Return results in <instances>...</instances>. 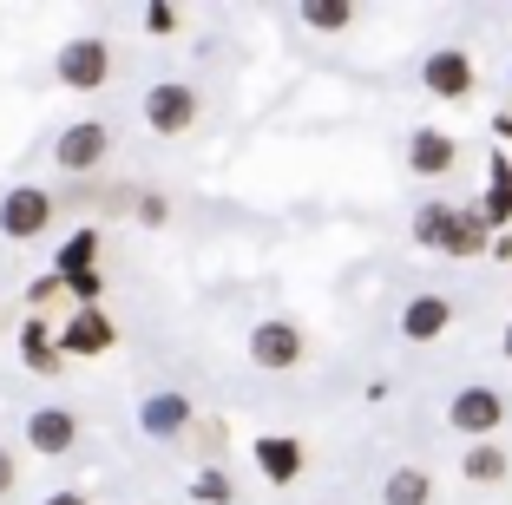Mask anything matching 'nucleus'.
I'll list each match as a JSON object with an SVG mask.
<instances>
[{"instance_id": "obj_1", "label": "nucleus", "mask_w": 512, "mask_h": 505, "mask_svg": "<svg viewBox=\"0 0 512 505\" xmlns=\"http://www.w3.org/2000/svg\"><path fill=\"white\" fill-rule=\"evenodd\" d=\"M506 414H512V407H506V394H499V387H486V381L460 387V394L447 401V427H453V433H467L473 446H480V440H493V433L506 427Z\"/></svg>"}, {"instance_id": "obj_2", "label": "nucleus", "mask_w": 512, "mask_h": 505, "mask_svg": "<svg viewBox=\"0 0 512 505\" xmlns=\"http://www.w3.org/2000/svg\"><path fill=\"white\" fill-rule=\"evenodd\" d=\"M53 73H60V86H73V92H99L112 79V46L99 40V33H79V40L60 46Z\"/></svg>"}, {"instance_id": "obj_3", "label": "nucleus", "mask_w": 512, "mask_h": 505, "mask_svg": "<svg viewBox=\"0 0 512 505\" xmlns=\"http://www.w3.org/2000/svg\"><path fill=\"white\" fill-rule=\"evenodd\" d=\"M145 125L158 138H184L197 125V86L191 79H158V86L145 92Z\"/></svg>"}, {"instance_id": "obj_4", "label": "nucleus", "mask_w": 512, "mask_h": 505, "mask_svg": "<svg viewBox=\"0 0 512 505\" xmlns=\"http://www.w3.org/2000/svg\"><path fill=\"white\" fill-rule=\"evenodd\" d=\"M53 230V197L40 191V184H14V191L0 197V237L14 243H33Z\"/></svg>"}, {"instance_id": "obj_5", "label": "nucleus", "mask_w": 512, "mask_h": 505, "mask_svg": "<svg viewBox=\"0 0 512 505\" xmlns=\"http://www.w3.org/2000/svg\"><path fill=\"white\" fill-rule=\"evenodd\" d=\"M106 151H112V132L99 119H79V125H66V132H60L53 164H60L66 178H86V171H99V164H106Z\"/></svg>"}, {"instance_id": "obj_6", "label": "nucleus", "mask_w": 512, "mask_h": 505, "mask_svg": "<svg viewBox=\"0 0 512 505\" xmlns=\"http://www.w3.org/2000/svg\"><path fill=\"white\" fill-rule=\"evenodd\" d=\"M250 361L263 374H289V368H302V328L296 322H256L250 328Z\"/></svg>"}, {"instance_id": "obj_7", "label": "nucleus", "mask_w": 512, "mask_h": 505, "mask_svg": "<svg viewBox=\"0 0 512 505\" xmlns=\"http://www.w3.org/2000/svg\"><path fill=\"white\" fill-rule=\"evenodd\" d=\"M421 86L434 99H473V53L467 46H434L421 60Z\"/></svg>"}, {"instance_id": "obj_8", "label": "nucleus", "mask_w": 512, "mask_h": 505, "mask_svg": "<svg viewBox=\"0 0 512 505\" xmlns=\"http://www.w3.org/2000/svg\"><path fill=\"white\" fill-rule=\"evenodd\" d=\"M73 440H79V414H66L60 401H46V407H33V414H27V446L40 453V460L73 453Z\"/></svg>"}, {"instance_id": "obj_9", "label": "nucleus", "mask_w": 512, "mask_h": 505, "mask_svg": "<svg viewBox=\"0 0 512 505\" xmlns=\"http://www.w3.org/2000/svg\"><path fill=\"white\" fill-rule=\"evenodd\" d=\"M453 164H460V138L453 132H440V125L407 132V171H414V178H447Z\"/></svg>"}, {"instance_id": "obj_10", "label": "nucleus", "mask_w": 512, "mask_h": 505, "mask_svg": "<svg viewBox=\"0 0 512 505\" xmlns=\"http://www.w3.org/2000/svg\"><path fill=\"white\" fill-rule=\"evenodd\" d=\"M112 342H119V328H112L106 309H73V315H66V328H60L66 355H106Z\"/></svg>"}, {"instance_id": "obj_11", "label": "nucleus", "mask_w": 512, "mask_h": 505, "mask_svg": "<svg viewBox=\"0 0 512 505\" xmlns=\"http://www.w3.org/2000/svg\"><path fill=\"white\" fill-rule=\"evenodd\" d=\"M256 473L270 479V486H296L302 479V440H289V433H263V440L250 446Z\"/></svg>"}, {"instance_id": "obj_12", "label": "nucleus", "mask_w": 512, "mask_h": 505, "mask_svg": "<svg viewBox=\"0 0 512 505\" xmlns=\"http://www.w3.org/2000/svg\"><path fill=\"white\" fill-rule=\"evenodd\" d=\"M138 427H145L151 440H178V433L191 427V401H184V394H171V387H158V394H145V401H138Z\"/></svg>"}, {"instance_id": "obj_13", "label": "nucleus", "mask_w": 512, "mask_h": 505, "mask_svg": "<svg viewBox=\"0 0 512 505\" xmlns=\"http://www.w3.org/2000/svg\"><path fill=\"white\" fill-rule=\"evenodd\" d=\"M447 322H453V302L447 296H407V309H401V342H440L447 335Z\"/></svg>"}, {"instance_id": "obj_14", "label": "nucleus", "mask_w": 512, "mask_h": 505, "mask_svg": "<svg viewBox=\"0 0 512 505\" xmlns=\"http://www.w3.org/2000/svg\"><path fill=\"white\" fill-rule=\"evenodd\" d=\"M20 361H27L33 374H60L66 368V348H60V335L40 322V315H27L20 322Z\"/></svg>"}, {"instance_id": "obj_15", "label": "nucleus", "mask_w": 512, "mask_h": 505, "mask_svg": "<svg viewBox=\"0 0 512 505\" xmlns=\"http://www.w3.org/2000/svg\"><path fill=\"white\" fill-rule=\"evenodd\" d=\"M440 256H493V230H486V217H480V210H453Z\"/></svg>"}, {"instance_id": "obj_16", "label": "nucleus", "mask_w": 512, "mask_h": 505, "mask_svg": "<svg viewBox=\"0 0 512 505\" xmlns=\"http://www.w3.org/2000/svg\"><path fill=\"white\" fill-rule=\"evenodd\" d=\"M506 473H512V453H506V446H493V440H480V446L460 453V479H473V486H499Z\"/></svg>"}, {"instance_id": "obj_17", "label": "nucleus", "mask_w": 512, "mask_h": 505, "mask_svg": "<svg viewBox=\"0 0 512 505\" xmlns=\"http://www.w3.org/2000/svg\"><path fill=\"white\" fill-rule=\"evenodd\" d=\"M86 269H99V230H73V237L60 243V256H53V276H60V283H73Z\"/></svg>"}, {"instance_id": "obj_18", "label": "nucleus", "mask_w": 512, "mask_h": 505, "mask_svg": "<svg viewBox=\"0 0 512 505\" xmlns=\"http://www.w3.org/2000/svg\"><path fill=\"white\" fill-rule=\"evenodd\" d=\"M427 499H434L427 466H394V473L381 479V505H427Z\"/></svg>"}, {"instance_id": "obj_19", "label": "nucleus", "mask_w": 512, "mask_h": 505, "mask_svg": "<svg viewBox=\"0 0 512 505\" xmlns=\"http://www.w3.org/2000/svg\"><path fill=\"white\" fill-rule=\"evenodd\" d=\"M453 210H460V204H440V197H434V204H421V210H414V243H421V250H440V243H447V223H453Z\"/></svg>"}, {"instance_id": "obj_20", "label": "nucleus", "mask_w": 512, "mask_h": 505, "mask_svg": "<svg viewBox=\"0 0 512 505\" xmlns=\"http://www.w3.org/2000/svg\"><path fill=\"white\" fill-rule=\"evenodd\" d=\"M302 27L342 33V27H355V7H348V0H309V7H302Z\"/></svg>"}, {"instance_id": "obj_21", "label": "nucleus", "mask_w": 512, "mask_h": 505, "mask_svg": "<svg viewBox=\"0 0 512 505\" xmlns=\"http://www.w3.org/2000/svg\"><path fill=\"white\" fill-rule=\"evenodd\" d=\"M191 499H197V505H230V499H237V486H230V473L204 466V473L191 479Z\"/></svg>"}, {"instance_id": "obj_22", "label": "nucleus", "mask_w": 512, "mask_h": 505, "mask_svg": "<svg viewBox=\"0 0 512 505\" xmlns=\"http://www.w3.org/2000/svg\"><path fill=\"white\" fill-rule=\"evenodd\" d=\"M145 33H178V7H165V0L145 7Z\"/></svg>"}, {"instance_id": "obj_23", "label": "nucleus", "mask_w": 512, "mask_h": 505, "mask_svg": "<svg viewBox=\"0 0 512 505\" xmlns=\"http://www.w3.org/2000/svg\"><path fill=\"white\" fill-rule=\"evenodd\" d=\"M20 486V466H14V453H7V446H0V499H7V492Z\"/></svg>"}, {"instance_id": "obj_24", "label": "nucleus", "mask_w": 512, "mask_h": 505, "mask_svg": "<svg viewBox=\"0 0 512 505\" xmlns=\"http://www.w3.org/2000/svg\"><path fill=\"white\" fill-rule=\"evenodd\" d=\"M493 263H512V230H499V237H493Z\"/></svg>"}, {"instance_id": "obj_25", "label": "nucleus", "mask_w": 512, "mask_h": 505, "mask_svg": "<svg viewBox=\"0 0 512 505\" xmlns=\"http://www.w3.org/2000/svg\"><path fill=\"white\" fill-rule=\"evenodd\" d=\"M40 505H86V492H46Z\"/></svg>"}, {"instance_id": "obj_26", "label": "nucleus", "mask_w": 512, "mask_h": 505, "mask_svg": "<svg viewBox=\"0 0 512 505\" xmlns=\"http://www.w3.org/2000/svg\"><path fill=\"white\" fill-rule=\"evenodd\" d=\"M493 138H499V145H512V112H499V119H493Z\"/></svg>"}, {"instance_id": "obj_27", "label": "nucleus", "mask_w": 512, "mask_h": 505, "mask_svg": "<svg viewBox=\"0 0 512 505\" xmlns=\"http://www.w3.org/2000/svg\"><path fill=\"white\" fill-rule=\"evenodd\" d=\"M506 355H512V328H506Z\"/></svg>"}, {"instance_id": "obj_28", "label": "nucleus", "mask_w": 512, "mask_h": 505, "mask_svg": "<svg viewBox=\"0 0 512 505\" xmlns=\"http://www.w3.org/2000/svg\"><path fill=\"white\" fill-rule=\"evenodd\" d=\"M506 79H512V66H506Z\"/></svg>"}]
</instances>
